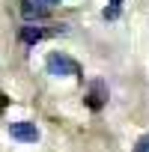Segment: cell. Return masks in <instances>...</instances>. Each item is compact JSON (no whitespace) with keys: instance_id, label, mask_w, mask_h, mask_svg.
<instances>
[{"instance_id":"9","label":"cell","mask_w":149,"mask_h":152,"mask_svg":"<svg viewBox=\"0 0 149 152\" xmlns=\"http://www.w3.org/2000/svg\"><path fill=\"white\" fill-rule=\"evenodd\" d=\"M45 3H48V6H51V3H60V0H45Z\"/></svg>"},{"instance_id":"2","label":"cell","mask_w":149,"mask_h":152,"mask_svg":"<svg viewBox=\"0 0 149 152\" xmlns=\"http://www.w3.org/2000/svg\"><path fill=\"white\" fill-rule=\"evenodd\" d=\"M9 137L18 143H36L39 140V128L33 122H12L9 125Z\"/></svg>"},{"instance_id":"6","label":"cell","mask_w":149,"mask_h":152,"mask_svg":"<svg viewBox=\"0 0 149 152\" xmlns=\"http://www.w3.org/2000/svg\"><path fill=\"white\" fill-rule=\"evenodd\" d=\"M119 6H122V0H110V9H104V18H116Z\"/></svg>"},{"instance_id":"5","label":"cell","mask_w":149,"mask_h":152,"mask_svg":"<svg viewBox=\"0 0 149 152\" xmlns=\"http://www.w3.org/2000/svg\"><path fill=\"white\" fill-rule=\"evenodd\" d=\"M21 39H24L27 45H36V42H42V39H45V30H42V27L27 24V27H21Z\"/></svg>"},{"instance_id":"8","label":"cell","mask_w":149,"mask_h":152,"mask_svg":"<svg viewBox=\"0 0 149 152\" xmlns=\"http://www.w3.org/2000/svg\"><path fill=\"white\" fill-rule=\"evenodd\" d=\"M6 107H9V96H6V93H0V113H3Z\"/></svg>"},{"instance_id":"7","label":"cell","mask_w":149,"mask_h":152,"mask_svg":"<svg viewBox=\"0 0 149 152\" xmlns=\"http://www.w3.org/2000/svg\"><path fill=\"white\" fill-rule=\"evenodd\" d=\"M134 152H149V134H143V137L137 140V146H134Z\"/></svg>"},{"instance_id":"3","label":"cell","mask_w":149,"mask_h":152,"mask_svg":"<svg viewBox=\"0 0 149 152\" xmlns=\"http://www.w3.org/2000/svg\"><path fill=\"white\" fill-rule=\"evenodd\" d=\"M104 102H107V84H104V81H93L90 96H87L90 110H102V107H104Z\"/></svg>"},{"instance_id":"1","label":"cell","mask_w":149,"mask_h":152,"mask_svg":"<svg viewBox=\"0 0 149 152\" xmlns=\"http://www.w3.org/2000/svg\"><path fill=\"white\" fill-rule=\"evenodd\" d=\"M45 66H48V75H57V78H78L81 75V66L66 54H51Z\"/></svg>"},{"instance_id":"4","label":"cell","mask_w":149,"mask_h":152,"mask_svg":"<svg viewBox=\"0 0 149 152\" xmlns=\"http://www.w3.org/2000/svg\"><path fill=\"white\" fill-rule=\"evenodd\" d=\"M21 15L27 21L33 18H48V3L45 0H21Z\"/></svg>"}]
</instances>
